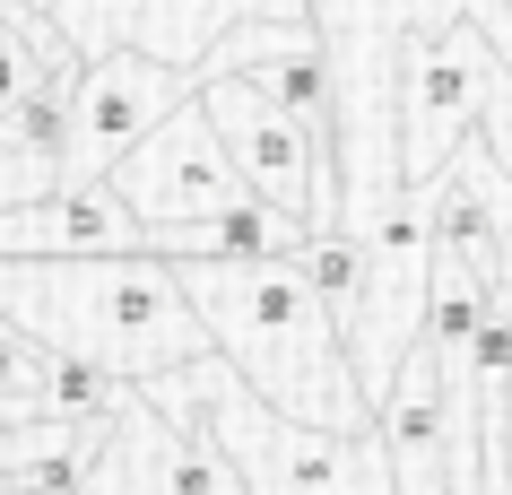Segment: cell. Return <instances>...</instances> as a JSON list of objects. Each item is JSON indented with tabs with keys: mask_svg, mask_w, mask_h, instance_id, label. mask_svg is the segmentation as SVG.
Instances as JSON below:
<instances>
[{
	"mask_svg": "<svg viewBox=\"0 0 512 495\" xmlns=\"http://www.w3.org/2000/svg\"><path fill=\"white\" fill-rule=\"evenodd\" d=\"M9 9H35V18H53V0H9Z\"/></svg>",
	"mask_w": 512,
	"mask_h": 495,
	"instance_id": "cell-14",
	"label": "cell"
},
{
	"mask_svg": "<svg viewBox=\"0 0 512 495\" xmlns=\"http://www.w3.org/2000/svg\"><path fill=\"white\" fill-rule=\"evenodd\" d=\"M183 296L209 330V348L235 365L270 409L330 426V435H374V400L356 383L348 330L304 278L296 252H261V261H174Z\"/></svg>",
	"mask_w": 512,
	"mask_h": 495,
	"instance_id": "cell-1",
	"label": "cell"
},
{
	"mask_svg": "<svg viewBox=\"0 0 512 495\" xmlns=\"http://www.w3.org/2000/svg\"><path fill=\"white\" fill-rule=\"evenodd\" d=\"M313 226L278 200H226L209 218H174V226H148V252L157 261H261V252H304Z\"/></svg>",
	"mask_w": 512,
	"mask_h": 495,
	"instance_id": "cell-10",
	"label": "cell"
},
{
	"mask_svg": "<svg viewBox=\"0 0 512 495\" xmlns=\"http://www.w3.org/2000/svg\"><path fill=\"white\" fill-rule=\"evenodd\" d=\"M61 61H87V53L53 27V18H35V9H9V0H0V113L18 105L44 70H61Z\"/></svg>",
	"mask_w": 512,
	"mask_h": 495,
	"instance_id": "cell-11",
	"label": "cell"
},
{
	"mask_svg": "<svg viewBox=\"0 0 512 495\" xmlns=\"http://www.w3.org/2000/svg\"><path fill=\"white\" fill-rule=\"evenodd\" d=\"M87 495H243V487H235V469H226V452H209L191 426H174V417L131 383L122 409L105 417Z\"/></svg>",
	"mask_w": 512,
	"mask_h": 495,
	"instance_id": "cell-7",
	"label": "cell"
},
{
	"mask_svg": "<svg viewBox=\"0 0 512 495\" xmlns=\"http://www.w3.org/2000/svg\"><path fill=\"white\" fill-rule=\"evenodd\" d=\"M191 96L209 105V122H217V139H226V157H235L252 200H278L304 226H339V157L278 105L270 87H252L243 70H217Z\"/></svg>",
	"mask_w": 512,
	"mask_h": 495,
	"instance_id": "cell-4",
	"label": "cell"
},
{
	"mask_svg": "<svg viewBox=\"0 0 512 495\" xmlns=\"http://www.w3.org/2000/svg\"><path fill=\"white\" fill-rule=\"evenodd\" d=\"M61 183V165H44V157H18L9 139H0V209L9 200H35V192H53Z\"/></svg>",
	"mask_w": 512,
	"mask_h": 495,
	"instance_id": "cell-12",
	"label": "cell"
},
{
	"mask_svg": "<svg viewBox=\"0 0 512 495\" xmlns=\"http://www.w3.org/2000/svg\"><path fill=\"white\" fill-rule=\"evenodd\" d=\"M53 252H148V226L105 174L0 209V261H53Z\"/></svg>",
	"mask_w": 512,
	"mask_h": 495,
	"instance_id": "cell-9",
	"label": "cell"
},
{
	"mask_svg": "<svg viewBox=\"0 0 512 495\" xmlns=\"http://www.w3.org/2000/svg\"><path fill=\"white\" fill-rule=\"evenodd\" d=\"M139 391H148L174 426H191L209 452H226V469H235L243 495H348L356 478H365V461L382 452V435H330V426H304V417L270 409L217 348L148 374Z\"/></svg>",
	"mask_w": 512,
	"mask_h": 495,
	"instance_id": "cell-3",
	"label": "cell"
},
{
	"mask_svg": "<svg viewBox=\"0 0 512 495\" xmlns=\"http://www.w3.org/2000/svg\"><path fill=\"white\" fill-rule=\"evenodd\" d=\"M504 9H512V0H504Z\"/></svg>",
	"mask_w": 512,
	"mask_h": 495,
	"instance_id": "cell-15",
	"label": "cell"
},
{
	"mask_svg": "<svg viewBox=\"0 0 512 495\" xmlns=\"http://www.w3.org/2000/svg\"><path fill=\"white\" fill-rule=\"evenodd\" d=\"M105 183L139 209V226L209 218V209H226V200H243V174H235V157H226V139H217V122H209L200 96H183Z\"/></svg>",
	"mask_w": 512,
	"mask_h": 495,
	"instance_id": "cell-6",
	"label": "cell"
},
{
	"mask_svg": "<svg viewBox=\"0 0 512 495\" xmlns=\"http://www.w3.org/2000/svg\"><path fill=\"white\" fill-rule=\"evenodd\" d=\"M374 435L391 452V487L400 495H452V383H443V357L426 339L374 391Z\"/></svg>",
	"mask_w": 512,
	"mask_h": 495,
	"instance_id": "cell-8",
	"label": "cell"
},
{
	"mask_svg": "<svg viewBox=\"0 0 512 495\" xmlns=\"http://www.w3.org/2000/svg\"><path fill=\"white\" fill-rule=\"evenodd\" d=\"M0 495H87V487H35V478H0Z\"/></svg>",
	"mask_w": 512,
	"mask_h": 495,
	"instance_id": "cell-13",
	"label": "cell"
},
{
	"mask_svg": "<svg viewBox=\"0 0 512 495\" xmlns=\"http://www.w3.org/2000/svg\"><path fill=\"white\" fill-rule=\"evenodd\" d=\"M0 322L44 339L53 357H87L148 383L183 357H209V330L183 296V270L157 252H53V261H0Z\"/></svg>",
	"mask_w": 512,
	"mask_h": 495,
	"instance_id": "cell-2",
	"label": "cell"
},
{
	"mask_svg": "<svg viewBox=\"0 0 512 495\" xmlns=\"http://www.w3.org/2000/svg\"><path fill=\"white\" fill-rule=\"evenodd\" d=\"M191 87H200V79H191V61H165V53H148V44L87 53L79 96H70V139H61V183H96V174H113L165 113L183 105Z\"/></svg>",
	"mask_w": 512,
	"mask_h": 495,
	"instance_id": "cell-5",
	"label": "cell"
}]
</instances>
